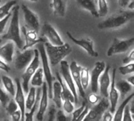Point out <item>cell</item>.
Listing matches in <instances>:
<instances>
[{
    "instance_id": "10",
    "label": "cell",
    "mask_w": 134,
    "mask_h": 121,
    "mask_svg": "<svg viewBox=\"0 0 134 121\" xmlns=\"http://www.w3.org/2000/svg\"><path fill=\"white\" fill-rule=\"evenodd\" d=\"M20 7L24 13L26 28L32 29V30H35L38 31L40 28V24H39L38 17L37 16V14L24 4L21 5Z\"/></svg>"
},
{
    "instance_id": "40",
    "label": "cell",
    "mask_w": 134,
    "mask_h": 121,
    "mask_svg": "<svg viewBox=\"0 0 134 121\" xmlns=\"http://www.w3.org/2000/svg\"><path fill=\"white\" fill-rule=\"evenodd\" d=\"M10 16H11V13H9L8 15H6L5 17L0 19V35L4 32V30L5 28V26L10 18Z\"/></svg>"
},
{
    "instance_id": "3",
    "label": "cell",
    "mask_w": 134,
    "mask_h": 121,
    "mask_svg": "<svg viewBox=\"0 0 134 121\" xmlns=\"http://www.w3.org/2000/svg\"><path fill=\"white\" fill-rule=\"evenodd\" d=\"M134 13L130 11H119L116 13L112 14L108 17L105 20L98 24L97 27L99 29H113L120 28L128 22L133 20Z\"/></svg>"
},
{
    "instance_id": "55",
    "label": "cell",
    "mask_w": 134,
    "mask_h": 121,
    "mask_svg": "<svg viewBox=\"0 0 134 121\" xmlns=\"http://www.w3.org/2000/svg\"><path fill=\"white\" fill-rule=\"evenodd\" d=\"M1 1H2V0H0V2H1Z\"/></svg>"
},
{
    "instance_id": "44",
    "label": "cell",
    "mask_w": 134,
    "mask_h": 121,
    "mask_svg": "<svg viewBox=\"0 0 134 121\" xmlns=\"http://www.w3.org/2000/svg\"><path fill=\"white\" fill-rule=\"evenodd\" d=\"M133 61H134V50L133 49V50L130 52V54H128V56H127L126 58H124V59H123L122 62H123V64H128V63L133 62Z\"/></svg>"
},
{
    "instance_id": "24",
    "label": "cell",
    "mask_w": 134,
    "mask_h": 121,
    "mask_svg": "<svg viewBox=\"0 0 134 121\" xmlns=\"http://www.w3.org/2000/svg\"><path fill=\"white\" fill-rule=\"evenodd\" d=\"M52 99L55 102L57 108H62V98H61V86L59 81H55L53 83V96Z\"/></svg>"
},
{
    "instance_id": "11",
    "label": "cell",
    "mask_w": 134,
    "mask_h": 121,
    "mask_svg": "<svg viewBox=\"0 0 134 121\" xmlns=\"http://www.w3.org/2000/svg\"><path fill=\"white\" fill-rule=\"evenodd\" d=\"M42 35L45 36L48 39V42L53 45L59 46L64 43L59 33L49 23H45L43 24L42 28Z\"/></svg>"
},
{
    "instance_id": "14",
    "label": "cell",
    "mask_w": 134,
    "mask_h": 121,
    "mask_svg": "<svg viewBox=\"0 0 134 121\" xmlns=\"http://www.w3.org/2000/svg\"><path fill=\"white\" fill-rule=\"evenodd\" d=\"M67 35L74 43H75L76 45H78L80 47H82V49H84L90 56L98 57V53L94 50L93 41L92 39H75L69 31H67Z\"/></svg>"
},
{
    "instance_id": "36",
    "label": "cell",
    "mask_w": 134,
    "mask_h": 121,
    "mask_svg": "<svg viewBox=\"0 0 134 121\" xmlns=\"http://www.w3.org/2000/svg\"><path fill=\"white\" fill-rule=\"evenodd\" d=\"M62 107H63L64 110L65 111V113H67L68 114L71 113L75 109L73 102H71L70 100H68V99L62 101Z\"/></svg>"
},
{
    "instance_id": "34",
    "label": "cell",
    "mask_w": 134,
    "mask_h": 121,
    "mask_svg": "<svg viewBox=\"0 0 134 121\" xmlns=\"http://www.w3.org/2000/svg\"><path fill=\"white\" fill-rule=\"evenodd\" d=\"M126 65L120 66L119 67V71L122 75H129V74H133V73L134 63L130 62L128 64H125Z\"/></svg>"
},
{
    "instance_id": "38",
    "label": "cell",
    "mask_w": 134,
    "mask_h": 121,
    "mask_svg": "<svg viewBox=\"0 0 134 121\" xmlns=\"http://www.w3.org/2000/svg\"><path fill=\"white\" fill-rule=\"evenodd\" d=\"M9 100H10V98H9V94L0 87V102L2 103V105L4 108L6 106V105L8 104Z\"/></svg>"
},
{
    "instance_id": "5",
    "label": "cell",
    "mask_w": 134,
    "mask_h": 121,
    "mask_svg": "<svg viewBox=\"0 0 134 121\" xmlns=\"http://www.w3.org/2000/svg\"><path fill=\"white\" fill-rule=\"evenodd\" d=\"M34 52H35V54H34V57H33L31 61L25 68V71L22 75L21 86H22L24 92H25V93H27V91L29 90L28 85H29V82H30L31 76H33L35 72L38 69V68H39V65H40L39 52L37 49H35Z\"/></svg>"
},
{
    "instance_id": "29",
    "label": "cell",
    "mask_w": 134,
    "mask_h": 121,
    "mask_svg": "<svg viewBox=\"0 0 134 121\" xmlns=\"http://www.w3.org/2000/svg\"><path fill=\"white\" fill-rule=\"evenodd\" d=\"M1 82H2L3 86L9 94H10L11 96H14L16 90L13 80L7 76H1Z\"/></svg>"
},
{
    "instance_id": "52",
    "label": "cell",
    "mask_w": 134,
    "mask_h": 121,
    "mask_svg": "<svg viewBox=\"0 0 134 121\" xmlns=\"http://www.w3.org/2000/svg\"><path fill=\"white\" fill-rule=\"evenodd\" d=\"M30 1H31V2H37L38 0H30Z\"/></svg>"
},
{
    "instance_id": "7",
    "label": "cell",
    "mask_w": 134,
    "mask_h": 121,
    "mask_svg": "<svg viewBox=\"0 0 134 121\" xmlns=\"http://www.w3.org/2000/svg\"><path fill=\"white\" fill-rule=\"evenodd\" d=\"M134 44V38L132 37L128 39H114V41L108 50L107 55L108 57L113 56L115 54H119L122 53H125L130 50V48L133 47Z\"/></svg>"
},
{
    "instance_id": "50",
    "label": "cell",
    "mask_w": 134,
    "mask_h": 121,
    "mask_svg": "<svg viewBox=\"0 0 134 121\" xmlns=\"http://www.w3.org/2000/svg\"><path fill=\"white\" fill-rule=\"evenodd\" d=\"M127 81L132 85V86H134V76L133 75H132L131 76H130V77H128V79H127Z\"/></svg>"
},
{
    "instance_id": "16",
    "label": "cell",
    "mask_w": 134,
    "mask_h": 121,
    "mask_svg": "<svg viewBox=\"0 0 134 121\" xmlns=\"http://www.w3.org/2000/svg\"><path fill=\"white\" fill-rule=\"evenodd\" d=\"M111 66L106 65L104 72L101 73L99 78V88L102 97L108 98L109 87L111 85V76L109 74Z\"/></svg>"
},
{
    "instance_id": "48",
    "label": "cell",
    "mask_w": 134,
    "mask_h": 121,
    "mask_svg": "<svg viewBox=\"0 0 134 121\" xmlns=\"http://www.w3.org/2000/svg\"><path fill=\"white\" fill-rule=\"evenodd\" d=\"M57 120L59 121H66L68 120L67 117L64 115V112L62 110H59L57 113Z\"/></svg>"
},
{
    "instance_id": "6",
    "label": "cell",
    "mask_w": 134,
    "mask_h": 121,
    "mask_svg": "<svg viewBox=\"0 0 134 121\" xmlns=\"http://www.w3.org/2000/svg\"><path fill=\"white\" fill-rule=\"evenodd\" d=\"M110 108V102L108 98L103 97L94 105L92 109L89 110L84 120H101L103 113Z\"/></svg>"
},
{
    "instance_id": "30",
    "label": "cell",
    "mask_w": 134,
    "mask_h": 121,
    "mask_svg": "<svg viewBox=\"0 0 134 121\" xmlns=\"http://www.w3.org/2000/svg\"><path fill=\"white\" fill-rule=\"evenodd\" d=\"M27 98L25 99V109L30 110L32 107V106L34 105V102L35 101V98H36V89L35 88V87H31L28 91H27Z\"/></svg>"
},
{
    "instance_id": "31",
    "label": "cell",
    "mask_w": 134,
    "mask_h": 121,
    "mask_svg": "<svg viewBox=\"0 0 134 121\" xmlns=\"http://www.w3.org/2000/svg\"><path fill=\"white\" fill-rule=\"evenodd\" d=\"M80 82L82 87L85 91L90 84V71L88 69L82 67L80 70Z\"/></svg>"
},
{
    "instance_id": "35",
    "label": "cell",
    "mask_w": 134,
    "mask_h": 121,
    "mask_svg": "<svg viewBox=\"0 0 134 121\" xmlns=\"http://www.w3.org/2000/svg\"><path fill=\"white\" fill-rule=\"evenodd\" d=\"M5 110H6L7 113H8L9 115H10V116H11L15 111H16V110L19 109V107H18L16 102L14 101V99H10V100L9 101L8 104L6 105V106H5Z\"/></svg>"
},
{
    "instance_id": "26",
    "label": "cell",
    "mask_w": 134,
    "mask_h": 121,
    "mask_svg": "<svg viewBox=\"0 0 134 121\" xmlns=\"http://www.w3.org/2000/svg\"><path fill=\"white\" fill-rule=\"evenodd\" d=\"M43 78H44V73H43V70L42 68H38V69L35 72V73L33 74V76H31L30 82L31 84L33 87H40L42 83H43Z\"/></svg>"
},
{
    "instance_id": "43",
    "label": "cell",
    "mask_w": 134,
    "mask_h": 121,
    "mask_svg": "<svg viewBox=\"0 0 134 121\" xmlns=\"http://www.w3.org/2000/svg\"><path fill=\"white\" fill-rule=\"evenodd\" d=\"M56 112H57V110H56V108H55V106L52 105V106L49 107V113H48V116H49V118H48V120H49L52 121L55 119Z\"/></svg>"
},
{
    "instance_id": "47",
    "label": "cell",
    "mask_w": 134,
    "mask_h": 121,
    "mask_svg": "<svg viewBox=\"0 0 134 121\" xmlns=\"http://www.w3.org/2000/svg\"><path fill=\"white\" fill-rule=\"evenodd\" d=\"M89 110H90L89 106L86 105V106H85L84 109L82 110V113L80 114V116H79V118L77 119V120H84V118H85V117H86V116L87 115V113H88Z\"/></svg>"
},
{
    "instance_id": "9",
    "label": "cell",
    "mask_w": 134,
    "mask_h": 121,
    "mask_svg": "<svg viewBox=\"0 0 134 121\" xmlns=\"http://www.w3.org/2000/svg\"><path fill=\"white\" fill-rule=\"evenodd\" d=\"M35 52L32 49H26L23 50L21 52L17 51L16 55L14 61V65L16 69L19 71H22L25 69V68L29 65L34 57Z\"/></svg>"
},
{
    "instance_id": "1",
    "label": "cell",
    "mask_w": 134,
    "mask_h": 121,
    "mask_svg": "<svg viewBox=\"0 0 134 121\" xmlns=\"http://www.w3.org/2000/svg\"><path fill=\"white\" fill-rule=\"evenodd\" d=\"M19 6H16L13 8L10 16L11 20L9 29L7 30V32L2 36V39L13 41L19 49H22L24 46V42L20 35V28L19 24Z\"/></svg>"
},
{
    "instance_id": "22",
    "label": "cell",
    "mask_w": 134,
    "mask_h": 121,
    "mask_svg": "<svg viewBox=\"0 0 134 121\" xmlns=\"http://www.w3.org/2000/svg\"><path fill=\"white\" fill-rule=\"evenodd\" d=\"M56 76H57V80L59 81V83H60V86H61V98H62V101L65 100V99H68V100H70L71 102H72L73 103H75V98H74L71 91H70L69 87L67 86V84L63 80L61 76L58 72L56 73Z\"/></svg>"
},
{
    "instance_id": "17",
    "label": "cell",
    "mask_w": 134,
    "mask_h": 121,
    "mask_svg": "<svg viewBox=\"0 0 134 121\" xmlns=\"http://www.w3.org/2000/svg\"><path fill=\"white\" fill-rule=\"evenodd\" d=\"M81 66L77 64L76 61H73L71 65H69V69H70V72L71 75V77L74 80V83L75 84L76 88L79 91V93L80 94V96L82 98H86V93L85 91L83 90V88L82 87L81 85V82H80V70H81Z\"/></svg>"
},
{
    "instance_id": "25",
    "label": "cell",
    "mask_w": 134,
    "mask_h": 121,
    "mask_svg": "<svg viewBox=\"0 0 134 121\" xmlns=\"http://www.w3.org/2000/svg\"><path fill=\"white\" fill-rule=\"evenodd\" d=\"M41 94H42V89L41 88H38L36 89V98H35V101L34 102V105L32 106L31 109H30L29 113H24V120L31 121L33 120V116L35 112L37 110V109H38V106H39V102H40V98H41Z\"/></svg>"
},
{
    "instance_id": "2",
    "label": "cell",
    "mask_w": 134,
    "mask_h": 121,
    "mask_svg": "<svg viewBox=\"0 0 134 121\" xmlns=\"http://www.w3.org/2000/svg\"><path fill=\"white\" fill-rule=\"evenodd\" d=\"M44 46L49 63L52 66H56L57 65H58L64 58H65V57H67L71 52V48L68 43H64L62 45L56 46L45 41Z\"/></svg>"
},
{
    "instance_id": "42",
    "label": "cell",
    "mask_w": 134,
    "mask_h": 121,
    "mask_svg": "<svg viewBox=\"0 0 134 121\" xmlns=\"http://www.w3.org/2000/svg\"><path fill=\"white\" fill-rule=\"evenodd\" d=\"M101 119L104 121L113 120V115H112V113H111L110 110H108V109L106 110V111L103 113Z\"/></svg>"
},
{
    "instance_id": "53",
    "label": "cell",
    "mask_w": 134,
    "mask_h": 121,
    "mask_svg": "<svg viewBox=\"0 0 134 121\" xmlns=\"http://www.w3.org/2000/svg\"><path fill=\"white\" fill-rule=\"evenodd\" d=\"M2 39H0V43H2Z\"/></svg>"
},
{
    "instance_id": "20",
    "label": "cell",
    "mask_w": 134,
    "mask_h": 121,
    "mask_svg": "<svg viewBox=\"0 0 134 121\" xmlns=\"http://www.w3.org/2000/svg\"><path fill=\"white\" fill-rule=\"evenodd\" d=\"M15 50V43L13 41H9L3 46H0V57L7 63L13 61Z\"/></svg>"
},
{
    "instance_id": "4",
    "label": "cell",
    "mask_w": 134,
    "mask_h": 121,
    "mask_svg": "<svg viewBox=\"0 0 134 121\" xmlns=\"http://www.w3.org/2000/svg\"><path fill=\"white\" fill-rule=\"evenodd\" d=\"M38 52H39V56L41 57V61L42 63V70H43V73H44V77L46 78V82L47 84V87H48V95H49V98L52 99V96H53V81L54 80L53 75H52V72H51V69L49 66V63L48 61V57L46 53V50H45V46L42 43H40L38 46Z\"/></svg>"
},
{
    "instance_id": "33",
    "label": "cell",
    "mask_w": 134,
    "mask_h": 121,
    "mask_svg": "<svg viewBox=\"0 0 134 121\" xmlns=\"http://www.w3.org/2000/svg\"><path fill=\"white\" fill-rule=\"evenodd\" d=\"M99 17L106 16L108 13V5L107 0H98V9Z\"/></svg>"
},
{
    "instance_id": "39",
    "label": "cell",
    "mask_w": 134,
    "mask_h": 121,
    "mask_svg": "<svg viewBox=\"0 0 134 121\" xmlns=\"http://www.w3.org/2000/svg\"><path fill=\"white\" fill-rule=\"evenodd\" d=\"M86 105H87V101H86V98H84V102H82V105L81 106V107H79L78 109L74 110V111L72 112V116H73L72 120H77V119L79 118V117L80 116V114L82 113V110L84 109V108H85V106H86Z\"/></svg>"
},
{
    "instance_id": "45",
    "label": "cell",
    "mask_w": 134,
    "mask_h": 121,
    "mask_svg": "<svg viewBox=\"0 0 134 121\" xmlns=\"http://www.w3.org/2000/svg\"><path fill=\"white\" fill-rule=\"evenodd\" d=\"M12 120L14 121L20 120L22 119V116H21V112L20 110V109H18L16 111H15L12 115H11Z\"/></svg>"
},
{
    "instance_id": "27",
    "label": "cell",
    "mask_w": 134,
    "mask_h": 121,
    "mask_svg": "<svg viewBox=\"0 0 134 121\" xmlns=\"http://www.w3.org/2000/svg\"><path fill=\"white\" fill-rule=\"evenodd\" d=\"M133 96H134V94H131L130 96H128L122 102V104L119 106V109H117V110H116V112H115V116L113 117V120L115 121H121L122 120V115H123V111H124V109H125V107L126 106V105H128L130 102V101L133 98Z\"/></svg>"
},
{
    "instance_id": "19",
    "label": "cell",
    "mask_w": 134,
    "mask_h": 121,
    "mask_svg": "<svg viewBox=\"0 0 134 121\" xmlns=\"http://www.w3.org/2000/svg\"><path fill=\"white\" fill-rule=\"evenodd\" d=\"M15 83L16 86V90L14 94L15 99L14 101L16 102L20 112H21V116H22V120H24V113H25V97H24V92L23 91L22 86L20 80L16 78L15 79Z\"/></svg>"
},
{
    "instance_id": "54",
    "label": "cell",
    "mask_w": 134,
    "mask_h": 121,
    "mask_svg": "<svg viewBox=\"0 0 134 121\" xmlns=\"http://www.w3.org/2000/svg\"><path fill=\"white\" fill-rule=\"evenodd\" d=\"M0 83H1V76H0Z\"/></svg>"
},
{
    "instance_id": "18",
    "label": "cell",
    "mask_w": 134,
    "mask_h": 121,
    "mask_svg": "<svg viewBox=\"0 0 134 121\" xmlns=\"http://www.w3.org/2000/svg\"><path fill=\"white\" fill-rule=\"evenodd\" d=\"M42 94H41V98L39 102V106H38V111L37 113L36 117L38 120H42L45 113L46 111V109L48 107V99H49V95H48V87L46 82H43L42 83Z\"/></svg>"
},
{
    "instance_id": "21",
    "label": "cell",
    "mask_w": 134,
    "mask_h": 121,
    "mask_svg": "<svg viewBox=\"0 0 134 121\" xmlns=\"http://www.w3.org/2000/svg\"><path fill=\"white\" fill-rule=\"evenodd\" d=\"M68 0H52L50 7L56 16L64 17L67 9Z\"/></svg>"
},
{
    "instance_id": "13",
    "label": "cell",
    "mask_w": 134,
    "mask_h": 121,
    "mask_svg": "<svg viewBox=\"0 0 134 121\" xmlns=\"http://www.w3.org/2000/svg\"><path fill=\"white\" fill-rule=\"evenodd\" d=\"M106 65L104 61H97L90 73V85L92 92L97 93L99 90V78L104 72Z\"/></svg>"
},
{
    "instance_id": "12",
    "label": "cell",
    "mask_w": 134,
    "mask_h": 121,
    "mask_svg": "<svg viewBox=\"0 0 134 121\" xmlns=\"http://www.w3.org/2000/svg\"><path fill=\"white\" fill-rule=\"evenodd\" d=\"M21 31L23 32L24 35V44L22 47V50H26L28 49L31 46H33L34 45L39 43H44L46 40L43 38H39L37 31L35 30H32V29H27L26 28V27L23 26L21 28Z\"/></svg>"
},
{
    "instance_id": "49",
    "label": "cell",
    "mask_w": 134,
    "mask_h": 121,
    "mask_svg": "<svg viewBox=\"0 0 134 121\" xmlns=\"http://www.w3.org/2000/svg\"><path fill=\"white\" fill-rule=\"evenodd\" d=\"M118 2H119V4L121 7L126 8L128 6V5L131 2V0H118Z\"/></svg>"
},
{
    "instance_id": "41",
    "label": "cell",
    "mask_w": 134,
    "mask_h": 121,
    "mask_svg": "<svg viewBox=\"0 0 134 121\" xmlns=\"http://www.w3.org/2000/svg\"><path fill=\"white\" fill-rule=\"evenodd\" d=\"M100 98L97 94V93H92L89 95V98H88V100H89V102L91 104V105H95L97 104L99 101H100Z\"/></svg>"
},
{
    "instance_id": "51",
    "label": "cell",
    "mask_w": 134,
    "mask_h": 121,
    "mask_svg": "<svg viewBox=\"0 0 134 121\" xmlns=\"http://www.w3.org/2000/svg\"><path fill=\"white\" fill-rule=\"evenodd\" d=\"M128 8H130L131 10H133V1H132L131 0V2H130V4L128 5V6H127Z\"/></svg>"
},
{
    "instance_id": "32",
    "label": "cell",
    "mask_w": 134,
    "mask_h": 121,
    "mask_svg": "<svg viewBox=\"0 0 134 121\" xmlns=\"http://www.w3.org/2000/svg\"><path fill=\"white\" fill-rule=\"evenodd\" d=\"M17 0H11L7 2L3 6H0V19L5 17L6 15L9 13V10L16 4Z\"/></svg>"
},
{
    "instance_id": "8",
    "label": "cell",
    "mask_w": 134,
    "mask_h": 121,
    "mask_svg": "<svg viewBox=\"0 0 134 121\" xmlns=\"http://www.w3.org/2000/svg\"><path fill=\"white\" fill-rule=\"evenodd\" d=\"M60 73L62 76V79L64 81V83L67 84V86L69 87L70 91H71L75 98V103H78L79 98H78V94H77V88L71 77L70 69H69V65L68 61H64V60H62L60 62Z\"/></svg>"
},
{
    "instance_id": "37",
    "label": "cell",
    "mask_w": 134,
    "mask_h": 121,
    "mask_svg": "<svg viewBox=\"0 0 134 121\" xmlns=\"http://www.w3.org/2000/svg\"><path fill=\"white\" fill-rule=\"evenodd\" d=\"M122 120L123 121H133V115L130 112V106L128 105H126V106L124 109L123 111V115H122Z\"/></svg>"
},
{
    "instance_id": "28",
    "label": "cell",
    "mask_w": 134,
    "mask_h": 121,
    "mask_svg": "<svg viewBox=\"0 0 134 121\" xmlns=\"http://www.w3.org/2000/svg\"><path fill=\"white\" fill-rule=\"evenodd\" d=\"M133 86H132L127 80H120L117 83H115V87L118 90L119 94L122 95V97L126 96L133 88Z\"/></svg>"
},
{
    "instance_id": "23",
    "label": "cell",
    "mask_w": 134,
    "mask_h": 121,
    "mask_svg": "<svg viewBox=\"0 0 134 121\" xmlns=\"http://www.w3.org/2000/svg\"><path fill=\"white\" fill-rule=\"evenodd\" d=\"M76 2L82 9L89 11L93 17H99V14L94 0H76Z\"/></svg>"
},
{
    "instance_id": "46",
    "label": "cell",
    "mask_w": 134,
    "mask_h": 121,
    "mask_svg": "<svg viewBox=\"0 0 134 121\" xmlns=\"http://www.w3.org/2000/svg\"><path fill=\"white\" fill-rule=\"evenodd\" d=\"M0 69L2 70V71H5V72H9V70H10V67H9V66L6 64V62H5L4 60H2L1 57H0Z\"/></svg>"
},
{
    "instance_id": "15",
    "label": "cell",
    "mask_w": 134,
    "mask_h": 121,
    "mask_svg": "<svg viewBox=\"0 0 134 121\" xmlns=\"http://www.w3.org/2000/svg\"><path fill=\"white\" fill-rule=\"evenodd\" d=\"M115 74L116 69H114L112 72V77L111 80V85L109 87L108 97H109V102H110V111L114 113L118 104V101L119 98V93L115 87Z\"/></svg>"
}]
</instances>
